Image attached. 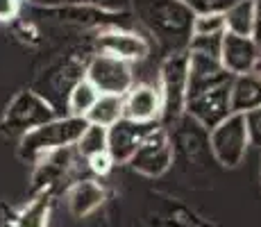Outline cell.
<instances>
[{
  "label": "cell",
  "mask_w": 261,
  "mask_h": 227,
  "mask_svg": "<svg viewBox=\"0 0 261 227\" xmlns=\"http://www.w3.org/2000/svg\"><path fill=\"white\" fill-rule=\"evenodd\" d=\"M225 34V14L218 9H207L195 14L193 18V37H223Z\"/></svg>",
  "instance_id": "d6986e66"
},
{
  "label": "cell",
  "mask_w": 261,
  "mask_h": 227,
  "mask_svg": "<svg viewBox=\"0 0 261 227\" xmlns=\"http://www.w3.org/2000/svg\"><path fill=\"white\" fill-rule=\"evenodd\" d=\"M209 3H212V5H214V3H216V0H209Z\"/></svg>",
  "instance_id": "83f0119b"
},
{
  "label": "cell",
  "mask_w": 261,
  "mask_h": 227,
  "mask_svg": "<svg viewBox=\"0 0 261 227\" xmlns=\"http://www.w3.org/2000/svg\"><path fill=\"white\" fill-rule=\"evenodd\" d=\"M261 107V78L257 73L237 75L229 89V109L232 114H248Z\"/></svg>",
  "instance_id": "4fadbf2b"
},
{
  "label": "cell",
  "mask_w": 261,
  "mask_h": 227,
  "mask_svg": "<svg viewBox=\"0 0 261 227\" xmlns=\"http://www.w3.org/2000/svg\"><path fill=\"white\" fill-rule=\"evenodd\" d=\"M87 80L98 89V93L120 95L123 98L134 87L132 64L116 59L112 55H95L87 68Z\"/></svg>",
  "instance_id": "ba28073f"
},
{
  "label": "cell",
  "mask_w": 261,
  "mask_h": 227,
  "mask_svg": "<svg viewBox=\"0 0 261 227\" xmlns=\"http://www.w3.org/2000/svg\"><path fill=\"white\" fill-rule=\"evenodd\" d=\"M41 5H53V7H68V5H80V7H102V9H109V7H125L127 0H39Z\"/></svg>",
  "instance_id": "44dd1931"
},
{
  "label": "cell",
  "mask_w": 261,
  "mask_h": 227,
  "mask_svg": "<svg viewBox=\"0 0 261 227\" xmlns=\"http://www.w3.org/2000/svg\"><path fill=\"white\" fill-rule=\"evenodd\" d=\"M48 214H50L48 195H39L37 200H32V203L18 214L16 227H46L48 225Z\"/></svg>",
  "instance_id": "ffe728a7"
},
{
  "label": "cell",
  "mask_w": 261,
  "mask_h": 227,
  "mask_svg": "<svg viewBox=\"0 0 261 227\" xmlns=\"http://www.w3.org/2000/svg\"><path fill=\"white\" fill-rule=\"evenodd\" d=\"M259 55L261 48L254 43L252 37H239V34H229V32L223 34L218 62L229 75L237 78V75L252 73Z\"/></svg>",
  "instance_id": "30bf717a"
},
{
  "label": "cell",
  "mask_w": 261,
  "mask_h": 227,
  "mask_svg": "<svg viewBox=\"0 0 261 227\" xmlns=\"http://www.w3.org/2000/svg\"><path fill=\"white\" fill-rule=\"evenodd\" d=\"M105 203V189L93 180H82L68 191V209L75 218L93 214Z\"/></svg>",
  "instance_id": "5bb4252c"
},
{
  "label": "cell",
  "mask_w": 261,
  "mask_h": 227,
  "mask_svg": "<svg viewBox=\"0 0 261 227\" xmlns=\"http://www.w3.org/2000/svg\"><path fill=\"white\" fill-rule=\"evenodd\" d=\"M234 75L220 66L218 59L207 55L189 53V78L184 112L195 118L202 128L214 130L220 120H225L229 109V89Z\"/></svg>",
  "instance_id": "6da1fadb"
},
{
  "label": "cell",
  "mask_w": 261,
  "mask_h": 227,
  "mask_svg": "<svg viewBox=\"0 0 261 227\" xmlns=\"http://www.w3.org/2000/svg\"><path fill=\"white\" fill-rule=\"evenodd\" d=\"M152 128L154 123H134L129 118H120L107 128V153L114 164H127Z\"/></svg>",
  "instance_id": "9c48e42d"
},
{
  "label": "cell",
  "mask_w": 261,
  "mask_h": 227,
  "mask_svg": "<svg viewBox=\"0 0 261 227\" xmlns=\"http://www.w3.org/2000/svg\"><path fill=\"white\" fill-rule=\"evenodd\" d=\"M177 3L187 5L191 12H195V14H202V12H207V9H212L209 0H177Z\"/></svg>",
  "instance_id": "484cf974"
},
{
  "label": "cell",
  "mask_w": 261,
  "mask_h": 227,
  "mask_svg": "<svg viewBox=\"0 0 261 227\" xmlns=\"http://www.w3.org/2000/svg\"><path fill=\"white\" fill-rule=\"evenodd\" d=\"M252 73H257L259 78H261V55H259V59H257V64H254V70Z\"/></svg>",
  "instance_id": "4316f807"
},
{
  "label": "cell",
  "mask_w": 261,
  "mask_h": 227,
  "mask_svg": "<svg viewBox=\"0 0 261 227\" xmlns=\"http://www.w3.org/2000/svg\"><path fill=\"white\" fill-rule=\"evenodd\" d=\"M55 118V109L43 95L37 91H21L16 98L9 103L3 118V130L9 134L25 136L34 128L43 123H50Z\"/></svg>",
  "instance_id": "5b68a950"
},
{
  "label": "cell",
  "mask_w": 261,
  "mask_h": 227,
  "mask_svg": "<svg viewBox=\"0 0 261 227\" xmlns=\"http://www.w3.org/2000/svg\"><path fill=\"white\" fill-rule=\"evenodd\" d=\"M254 5V28H252V39L261 48V0H252Z\"/></svg>",
  "instance_id": "d4e9b609"
},
{
  "label": "cell",
  "mask_w": 261,
  "mask_h": 227,
  "mask_svg": "<svg viewBox=\"0 0 261 227\" xmlns=\"http://www.w3.org/2000/svg\"><path fill=\"white\" fill-rule=\"evenodd\" d=\"M98 95H100L98 89H95L87 78H80L77 82L71 87L68 98H66V105H68L71 116H80V118H84L89 109L93 107V103L98 100Z\"/></svg>",
  "instance_id": "e0dca14e"
},
{
  "label": "cell",
  "mask_w": 261,
  "mask_h": 227,
  "mask_svg": "<svg viewBox=\"0 0 261 227\" xmlns=\"http://www.w3.org/2000/svg\"><path fill=\"white\" fill-rule=\"evenodd\" d=\"M209 148H212L214 157L220 166L237 168L245 159L250 148L243 114H229L214 130H209Z\"/></svg>",
  "instance_id": "277c9868"
},
{
  "label": "cell",
  "mask_w": 261,
  "mask_h": 227,
  "mask_svg": "<svg viewBox=\"0 0 261 227\" xmlns=\"http://www.w3.org/2000/svg\"><path fill=\"white\" fill-rule=\"evenodd\" d=\"M87 161H89V168H91L95 175H107L109 170H112V166H114V159L109 157V153L93 155V157H89Z\"/></svg>",
  "instance_id": "603a6c76"
},
{
  "label": "cell",
  "mask_w": 261,
  "mask_h": 227,
  "mask_svg": "<svg viewBox=\"0 0 261 227\" xmlns=\"http://www.w3.org/2000/svg\"><path fill=\"white\" fill-rule=\"evenodd\" d=\"M132 7L137 21L148 30L150 37H154L166 57L189 53L195 12L187 5L177 0H132Z\"/></svg>",
  "instance_id": "7a4b0ae2"
},
{
  "label": "cell",
  "mask_w": 261,
  "mask_h": 227,
  "mask_svg": "<svg viewBox=\"0 0 261 227\" xmlns=\"http://www.w3.org/2000/svg\"><path fill=\"white\" fill-rule=\"evenodd\" d=\"M87 120L80 116H66V118H53L50 123H43L34 128L32 132L21 136V153L23 159L37 161L41 157L57 153V150H66L77 143L80 134L87 128Z\"/></svg>",
  "instance_id": "3957f363"
},
{
  "label": "cell",
  "mask_w": 261,
  "mask_h": 227,
  "mask_svg": "<svg viewBox=\"0 0 261 227\" xmlns=\"http://www.w3.org/2000/svg\"><path fill=\"white\" fill-rule=\"evenodd\" d=\"M127 164L137 173L148 175V178H159V175L166 173L173 164V143H170L166 128L154 125Z\"/></svg>",
  "instance_id": "52a82bcc"
},
{
  "label": "cell",
  "mask_w": 261,
  "mask_h": 227,
  "mask_svg": "<svg viewBox=\"0 0 261 227\" xmlns=\"http://www.w3.org/2000/svg\"><path fill=\"white\" fill-rule=\"evenodd\" d=\"M98 45L102 55H112V57L123 59L127 64L141 62L150 53V43L145 37L137 32H129V30H116V28L100 34Z\"/></svg>",
  "instance_id": "8fae6325"
},
{
  "label": "cell",
  "mask_w": 261,
  "mask_h": 227,
  "mask_svg": "<svg viewBox=\"0 0 261 227\" xmlns=\"http://www.w3.org/2000/svg\"><path fill=\"white\" fill-rule=\"evenodd\" d=\"M225 14V32L239 37H252L254 28V5L252 0H237Z\"/></svg>",
  "instance_id": "2e32d148"
},
{
  "label": "cell",
  "mask_w": 261,
  "mask_h": 227,
  "mask_svg": "<svg viewBox=\"0 0 261 227\" xmlns=\"http://www.w3.org/2000/svg\"><path fill=\"white\" fill-rule=\"evenodd\" d=\"M187 78H189V53H179L166 57L162 66V116L164 123H175L184 114L187 98Z\"/></svg>",
  "instance_id": "8992f818"
},
{
  "label": "cell",
  "mask_w": 261,
  "mask_h": 227,
  "mask_svg": "<svg viewBox=\"0 0 261 227\" xmlns=\"http://www.w3.org/2000/svg\"><path fill=\"white\" fill-rule=\"evenodd\" d=\"M77 153L84 159L93 157V155L107 153V128H100V125H87L84 132L80 134L77 143H75Z\"/></svg>",
  "instance_id": "ac0fdd59"
},
{
  "label": "cell",
  "mask_w": 261,
  "mask_h": 227,
  "mask_svg": "<svg viewBox=\"0 0 261 227\" xmlns=\"http://www.w3.org/2000/svg\"><path fill=\"white\" fill-rule=\"evenodd\" d=\"M21 0H0V21H12L18 14Z\"/></svg>",
  "instance_id": "cb8c5ba5"
},
{
  "label": "cell",
  "mask_w": 261,
  "mask_h": 227,
  "mask_svg": "<svg viewBox=\"0 0 261 227\" xmlns=\"http://www.w3.org/2000/svg\"><path fill=\"white\" fill-rule=\"evenodd\" d=\"M120 118H123V98L107 93H100L93 107L84 116V120L89 125H100V128H112Z\"/></svg>",
  "instance_id": "9a60e30c"
},
{
  "label": "cell",
  "mask_w": 261,
  "mask_h": 227,
  "mask_svg": "<svg viewBox=\"0 0 261 227\" xmlns=\"http://www.w3.org/2000/svg\"><path fill=\"white\" fill-rule=\"evenodd\" d=\"M243 118H245V130H248L250 145L261 148V107L243 114Z\"/></svg>",
  "instance_id": "7402d4cb"
},
{
  "label": "cell",
  "mask_w": 261,
  "mask_h": 227,
  "mask_svg": "<svg viewBox=\"0 0 261 227\" xmlns=\"http://www.w3.org/2000/svg\"><path fill=\"white\" fill-rule=\"evenodd\" d=\"M162 116V93L157 84H134L123 95V118L134 123H154Z\"/></svg>",
  "instance_id": "7c38bea8"
}]
</instances>
